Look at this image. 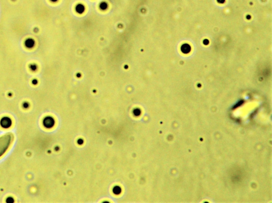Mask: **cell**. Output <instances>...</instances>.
I'll use <instances>...</instances> for the list:
<instances>
[{"label":"cell","instance_id":"1","mask_svg":"<svg viewBox=\"0 0 272 203\" xmlns=\"http://www.w3.org/2000/svg\"><path fill=\"white\" fill-rule=\"evenodd\" d=\"M13 140L11 134L8 133L0 137V157L8 150Z\"/></svg>","mask_w":272,"mask_h":203},{"label":"cell","instance_id":"2","mask_svg":"<svg viewBox=\"0 0 272 203\" xmlns=\"http://www.w3.org/2000/svg\"><path fill=\"white\" fill-rule=\"evenodd\" d=\"M11 120L9 117H4L0 122V124L3 128H8L11 125Z\"/></svg>","mask_w":272,"mask_h":203},{"label":"cell","instance_id":"3","mask_svg":"<svg viewBox=\"0 0 272 203\" xmlns=\"http://www.w3.org/2000/svg\"><path fill=\"white\" fill-rule=\"evenodd\" d=\"M54 121L51 117H47L44 121V124L47 128H50L53 125Z\"/></svg>","mask_w":272,"mask_h":203},{"label":"cell","instance_id":"4","mask_svg":"<svg viewBox=\"0 0 272 203\" xmlns=\"http://www.w3.org/2000/svg\"><path fill=\"white\" fill-rule=\"evenodd\" d=\"M181 49H182V51L184 53H188L190 50V47L188 45L185 44V45H183L182 48H181Z\"/></svg>","mask_w":272,"mask_h":203}]
</instances>
